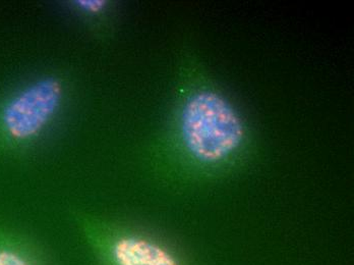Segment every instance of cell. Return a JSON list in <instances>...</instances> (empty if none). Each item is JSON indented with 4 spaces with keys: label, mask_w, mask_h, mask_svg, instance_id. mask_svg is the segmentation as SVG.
Returning <instances> with one entry per match:
<instances>
[{
    "label": "cell",
    "mask_w": 354,
    "mask_h": 265,
    "mask_svg": "<svg viewBox=\"0 0 354 265\" xmlns=\"http://www.w3.org/2000/svg\"><path fill=\"white\" fill-rule=\"evenodd\" d=\"M243 126L221 95L205 88L185 87L167 134V147L185 161L213 163L241 145Z\"/></svg>",
    "instance_id": "cell-1"
},
{
    "label": "cell",
    "mask_w": 354,
    "mask_h": 265,
    "mask_svg": "<svg viewBox=\"0 0 354 265\" xmlns=\"http://www.w3.org/2000/svg\"><path fill=\"white\" fill-rule=\"evenodd\" d=\"M73 95V81L62 71L30 80L0 104V140L8 145H31L53 133L68 113Z\"/></svg>",
    "instance_id": "cell-2"
},
{
    "label": "cell",
    "mask_w": 354,
    "mask_h": 265,
    "mask_svg": "<svg viewBox=\"0 0 354 265\" xmlns=\"http://www.w3.org/2000/svg\"><path fill=\"white\" fill-rule=\"evenodd\" d=\"M73 217L99 265H181L157 241L86 211H73Z\"/></svg>",
    "instance_id": "cell-3"
},
{
    "label": "cell",
    "mask_w": 354,
    "mask_h": 265,
    "mask_svg": "<svg viewBox=\"0 0 354 265\" xmlns=\"http://www.w3.org/2000/svg\"><path fill=\"white\" fill-rule=\"evenodd\" d=\"M66 12L98 42L106 44L113 36L116 25V4L111 0H66Z\"/></svg>",
    "instance_id": "cell-4"
},
{
    "label": "cell",
    "mask_w": 354,
    "mask_h": 265,
    "mask_svg": "<svg viewBox=\"0 0 354 265\" xmlns=\"http://www.w3.org/2000/svg\"><path fill=\"white\" fill-rule=\"evenodd\" d=\"M0 265H48L38 248L10 232H0Z\"/></svg>",
    "instance_id": "cell-5"
}]
</instances>
